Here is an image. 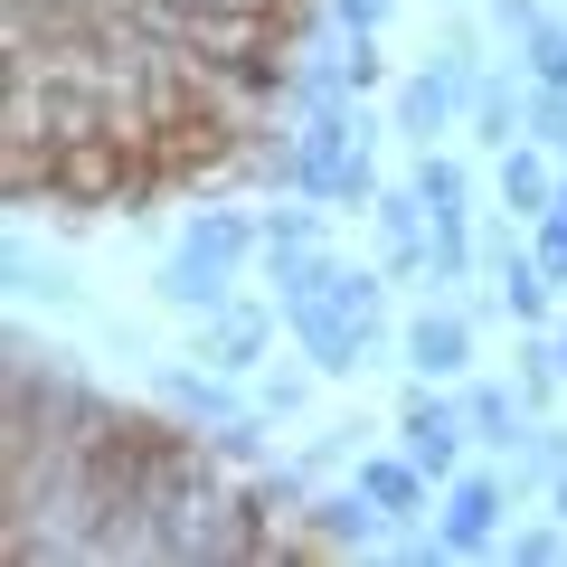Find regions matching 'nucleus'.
Segmentation results:
<instances>
[{"instance_id": "6e6552de", "label": "nucleus", "mask_w": 567, "mask_h": 567, "mask_svg": "<svg viewBox=\"0 0 567 567\" xmlns=\"http://www.w3.org/2000/svg\"><path fill=\"white\" fill-rule=\"evenodd\" d=\"M275 322H284V303H218V312L199 322V360L227 369V379H256V369H265V341H275Z\"/></svg>"}, {"instance_id": "b1692460", "label": "nucleus", "mask_w": 567, "mask_h": 567, "mask_svg": "<svg viewBox=\"0 0 567 567\" xmlns=\"http://www.w3.org/2000/svg\"><path fill=\"white\" fill-rule=\"evenodd\" d=\"M492 10V29H502V39H529V29L548 20V0H483Z\"/></svg>"}, {"instance_id": "412c9836", "label": "nucleus", "mask_w": 567, "mask_h": 567, "mask_svg": "<svg viewBox=\"0 0 567 567\" xmlns=\"http://www.w3.org/2000/svg\"><path fill=\"white\" fill-rule=\"evenodd\" d=\"M388 10H398V0H322V20H331V29H350V39H379Z\"/></svg>"}, {"instance_id": "7ed1b4c3", "label": "nucleus", "mask_w": 567, "mask_h": 567, "mask_svg": "<svg viewBox=\"0 0 567 567\" xmlns=\"http://www.w3.org/2000/svg\"><path fill=\"white\" fill-rule=\"evenodd\" d=\"M483 275H492V303H502L520 331H548V312H558V275L539 265V246H520L511 227H492V237H483Z\"/></svg>"}, {"instance_id": "20e7f679", "label": "nucleus", "mask_w": 567, "mask_h": 567, "mask_svg": "<svg viewBox=\"0 0 567 567\" xmlns=\"http://www.w3.org/2000/svg\"><path fill=\"white\" fill-rule=\"evenodd\" d=\"M502 511H520L511 473H454V483H445V548H454V558H492V548L511 539Z\"/></svg>"}, {"instance_id": "ddd939ff", "label": "nucleus", "mask_w": 567, "mask_h": 567, "mask_svg": "<svg viewBox=\"0 0 567 567\" xmlns=\"http://www.w3.org/2000/svg\"><path fill=\"white\" fill-rule=\"evenodd\" d=\"M350 483H360L369 492V502H379L388 511V529H406V520H425V492H435V483H425V473H416V454H360V473H350Z\"/></svg>"}, {"instance_id": "aec40b11", "label": "nucleus", "mask_w": 567, "mask_h": 567, "mask_svg": "<svg viewBox=\"0 0 567 567\" xmlns=\"http://www.w3.org/2000/svg\"><path fill=\"white\" fill-rule=\"evenodd\" d=\"M256 406H265V416H303L312 379H303V369H256Z\"/></svg>"}, {"instance_id": "0eeeda50", "label": "nucleus", "mask_w": 567, "mask_h": 567, "mask_svg": "<svg viewBox=\"0 0 567 567\" xmlns=\"http://www.w3.org/2000/svg\"><path fill=\"white\" fill-rule=\"evenodd\" d=\"M303 539H312V558H369V548H388V511L360 483L322 492V502H303Z\"/></svg>"}, {"instance_id": "9d476101", "label": "nucleus", "mask_w": 567, "mask_h": 567, "mask_svg": "<svg viewBox=\"0 0 567 567\" xmlns=\"http://www.w3.org/2000/svg\"><path fill=\"white\" fill-rule=\"evenodd\" d=\"M492 199H502V218H548L558 208V152L529 133L511 152H492Z\"/></svg>"}, {"instance_id": "f03ea898", "label": "nucleus", "mask_w": 567, "mask_h": 567, "mask_svg": "<svg viewBox=\"0 0 567 567\" xmlns=\"http://www.w3.org/2000/svg\"><path fill=\"white\" fill-rule=\"evenodd\" d=\"M398 445L416 454L425 483H454V473H464V454H473V416H464V398H445L435 379H416V388L398 398Z\"/></svg>"}, {"instance_id": "9b49d317", "label": "nucleus", "mask_w": 567, "mask_h": 567, "mask_svg": "<svg viewBox=\"0 0 567 567\" xmlns=\"http://www.w3.org/2000/svg\"><path fill=\"white\" fill-rule=\"evenodd\" d=\"M454 398H464V416H473V445H483V454H511V445L529 435V425H539V406L520 398V379H464Z\"/></svg>"}, {"instance_id": "dca6fc26", "label": "nucleus", "mask_w": 567, "mask_h": 567, "mask_svg": "<svg viewBox=\"0 0 567 567\" xmlns=\"http://www.w3.org/2000/svg\"><path fill=\"white\" fill-rule=\"evenodd\" d=\"M10 293H20V303H48V293L76 303V265H66V256H39L29 237H10Z\"/></svg>"}, {"instance_id": "393cba45", "label": "nucleus", "mask_w": 567, "mask_h": 567, "mask_svg": "<svg viewBox=\"0 0 567 567\" xmlns=\"http://www.w3.org/2000/svg\"><path fill=\"white\" fill-rule=\"evenodd\" d=\"M548 511H558V520H567V473H558V483H548Z\"/></svg>"}, {"instance_id": "4be33fe9", "label": "nucleus", "mask_w": 567, "mask_h": 567, "mask_svg": "<svg viewBox=\"0 0 567 567\" xmlns=\"http://www.w3.org/2000/svg\"><path fill=\"white\" fill-rule=\"evenodd\" d=\"M529 246H539V265L558 275V293H567V208H548V218H529Z\"/></svg>"}, {"instance_id": "f8f14e48", "label": "nucleus", "mask_w": 567, "mask_h": 567, "mask_svg": "<svg viewBox=\"0 0 567 567\" xmlns=\"http://www.w3.org/2000/svg\"><path fill=\"white\" fill-rule=\"evenodd\" d=\"M520 66H511V76H502V66H483V76H473V95H464V133L473 142H483V152H511V142H520Z\"/></svg>"}, {"instance_id": "6ab92c4d", "label": "nucleus", "mask_w": 567, "mask_h": 567, "mask_svg": "<svg viewBox=\"0 0 567 567\" xmlns=\"http://www.w3.org/2000/svg\"><path fill=\"white\" fill-rule=\"evenodd\" d=\"M502 558H520V567H548V558H567V520L558 511H548V520H520L502 539Z\"/></svg>"}, {"instance_id": "f3484780", "label": "nucleus", "mask_w": 567, "mask_h": 567, "mask_svg": "<svg viewBox=\"0 0 567 567\" xmlns=\"http://www.w3.org/2000/svg\"><path fill=\"white\" fill-rule=\"evenodd\" d=\"M511 379H520V398H529V406H539V416H548V406L567 398V369H558V341H548V331H529V341H520V369H511Z\"/></svg>"}, {"instance_id": "4468645a", "label": "nucleus", "mask_w": 567, "mask_h": 567, "mask_svg": "<svg viewBox=\"0 0 567 567\" xmlns=\"http://www.w3.org/2000/svg\"><path fill=\"white\" fill-rule=\"evenodd\" d=\"M406 181H416L425 218H473V171H464V152H445V142H425L416 162H406Z\"/></svg>"}, {"instance_id": "f257e3e1", "label": "nucleus", "mask_w": 567, "mask_h": 567, "mask_svg": "<svg viewBox=\"0 0 567 567\" xmlns=\"http://www.w3.org/2000/svg\"><path fill=\"white\" fill-rule=\"evenodd\" d=\"M256 256H265V208H189L162 275H152V293L171 312H189V322H208L218 303H237V275Z\"/></svg>"}, {"instance_id": "2eb2a0df", "label": "nucleus", "mask_w": 567, "mask_h": 567, "mask_svg": "<svg viewBox=\"0 0 567 567\" xmlns=\"http://www.w3.org/2000/svg\"><path fill=\"white\" fill-rule=\"evenodd\" d=\"M502 473H511V492H520V502H529V492H548V483L567 473V425H558V416H539L520 445L502 454Z\"/></svg>"}, {"instance_id": "5701e85b", "label": "nucleus", "mask_w": 567, "mask_h": 567, "mask_svg": "<svg viewBox=\"0 0 567 567\" xmlns=\"http://www.w3.org/2000/svg\"><path fill=\"white\" fill-rule=\"evenodd\" d=\"M341 58H350V85H360V95H379V76H388L379 39H350V29H341Z\"/></svg>"}, {"instance_id": "1a4fd4ad", "label": "nucleus", "mask_w": 567, "mask_h": 567, "mask_svg": "<svg viewBox=\"0 0 567 567\" xmlns=\"http://www.w3.org/2000/svg\"><path fill=\"white\" fill-rule=\"evenodd\" d=\"M162 406L208 435V425L256 416V379H227V369H162Z\"/></svg>"}, {"instance_id": "423d86ee", "label": "nucleus", "mask_w": 567, "mask_h": 567, "mask_svg": "<svg viewBox=\"0 0 567 567\" xmlns=\"http://www.w3.org/2000/svg\"><path fill=\"white\" fill-rule=\"evenodd\" d=\"M369 218H379V265H388L398 284H425V275H435V218H425L416 181L379 189V199H369Z\"/></svg>"}, {"instance_id": "39448f33", "label": "nucleus", "mask_w": 567, "mask_h": 567, "mask_svg": "<svg viewBox=\"0 0 567 567\" xmlns=\"http://www.w3.org/2000/svg\"><path fill=\"white\" fill-rule=\"evenodd\" d=\"M398 350H406V369H416V379L454 388V379L473 369V303H425V312H406Z\"/></svg>"}, {"instance_id": "a211bd4d", "label": "nucleus", "mask_w": 567, "mask_h": 567, "mask_svg": "<svg viewBox=\"0 0 567 567\" xmlns=\"http://www.w3.org/2000/svg\"><path fill=\"white\" fill-rule=\"evenodd\" d=\"M520 133H529V142H548V152L567 162V85H539V76L520 85Z\"/></svg>"}]
</instances>
